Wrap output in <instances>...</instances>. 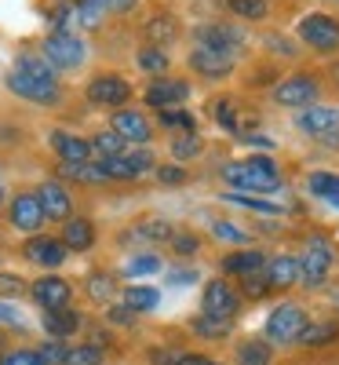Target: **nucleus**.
Masks as SVG:
<instances>
[{
	"mask_svg": "<svg viewBox=\"0 0 339 365\" xmlns=\"http://www.w3.org/2000/svg\"><path fill=\"white\" fill-rule=\"evenodd\" d=\"M88 143H91V154H99L103 161L125 154V139H120L117 132H99L95 139H88Z\"/></svg>",
	"mask_w": 339,
	"mask_h": 365,
	"instance_id": "32",
	"label": "nucleus"
},
{
	"mask_svg": "<svg viewBox=\"0 0 339 365\" xmlns=\"http://www.w3.org/2000/svg\"><path fill=\"white\" fill-rule=\"evenodd\" d=\"M22 256H26L29 263H37V267L55 270V267H63V263H66V245H63L58 237H44V234H37V237H29V241H26Z\"/></svg>",
	"mask_w": 339,
	"mask_h": 365,
	"instance_id": "13",
	"label": "nucleus"
},
{
	"mask_svg": "<svg viewBox=\"0 0 339 365\" xmlns=\"http://www.w3.org/2000/svg\"><path fill=\"white\" fill-rule=\"evenodd\" d=\"M249 143H252V146H259V150H270V146H273L266 135H256V139H249Z\"/></svg>",
	"mask_w": 339,
	"mask_h": 365,
	"instance_id": "58",
	"label": "nucleus"
},
{
	"mask_svg": "<svg viewBox=\"0 0 339 365\" xmlns=\"http://www.w3.org/2000/svg\"><path fill=\"white\" fill-rule=\"evenodd\" d=\"M26 289V282L19 278V274H0V299H11Z\"/></svg>",
	"mask_w": 339,
	"mask_h": 365,
	"instance_id": "48",
	"label": "nucleus"
},
{
	"mask_svg": "<svg viewBox=\"0 0 339 365\" xmlns=\"http://www.w3.org/2000/svg\"><path fill=\"white\" fill-rule=\"evenodd\" d=\"M80 329V314L70 307H58V311H44V332H51L55 340H66Z\"/></svg>",
	"mask_w": 339,
	"mask_h": 365,
	"instance_id": "24",
	"label": "nucleus"
},
{
	"mask_svg": "<svg viewBox=\"0 0 339 365\" xmlns=\"http://www.w3.org/2000/svg\"><path fill=\"white\" fill-rule=\"evenodd\" d=\"M306 311L299 307V303H281V307H273L270 318H266V340L273 344H296L299 340V332L306 329Z\"/></svg>",
	"mask_w": 339,
	"mask_h": 365,
	"instance_id": "2",
	"label": "nucleus"
},
{
	"mask_svg": "<svg viewBox=\"0 0 339 365\" xmlns=\"http://www.w3.org/2000/svg\"><path fill=\"white\" fill-rule=\"evenodd\" d=\"M306 187H311V194H318V197H325L328 205L339 208V175L335 172H314Z\"/></svg>",
	"mask_w": 339,
	"mask_h": 365,
	"instance_id": "28",
	"label": "nucleus"
},
{
	"mask_svg": "<svg viewBox=\"0 0 339 365\" xmlns=\"http://www.w3.org/2000/svg\"><path fill=\"white\" fill-rule=\"evenodd\" d=\"M332 77H335V81H339V63H335V66H332Z\"/></svg>",
	"mask_w": 339,
	"mask_h": 365,
	"instance_id": "59",
	"label": "nucleus"
},
{
	"mask_svg": "<svg viewBox=\"0 0 339 365\" xmlns=\"http://www.w3.org/2000/svg\"><path fill=\"white\" fill-rule=\"evenodd\" d=\"M299 128L311 132V135H328V132H339V110L332 106H306V113H299Z\"/></svg>",
	"mask_w": 339,
	"mask_h": 365,
	"instance_id": "21",
	"label": "nucleus"
},
{
	"mask_svg": "<svg viewBox=\"0 0 339 365\" xmlns=\"http://www.w3.org/2000/svg\"><path fill=\"white\" fill-rule=\"evenodd\" d=\"M106 318H110L113 325H132V322H135V311L120 303V307H110V314H106Z\"/></svg>",
	"mask_w": 339,
	"mask_h": 365,
	"instance_id": "53",
	"label": "nucleus"
},
{
	"mask_svg": "<svg viewBox=\"0 0 339 365\" xmlns=\"http://www.w3.org/2000/svg\"><path fill=\"white\" fill-rule=\"evenodd\" d=\"M339 336V322H306V329L299 332V340L303 347H325Z\"/></svg>",
	"mask_w": 339,
	"mask_h": 365,
	"instance_id": "26",
	"label": "nucleus"
},
{
	"mask_svg": "<svg viewBox=\"0 0 339 365\" xmlns=\"http://www.w3.org/2000/svg\"><path fill=\"white\" fill-rule=\"evenodd\" d=\"M8 91H15L19 99L26 103H37V106H55L58 99H63V91H58V84H44L37 77H26L19 70L8 73Z\"/></svg>",
	"mask_w": 339,
	"mask_h": 365,
	"instance_id": "7",
	"label": "nucleus"
},
{
	"mask_svg": "<svg viewBox=\"0 0 339 365\" xmlns=\"http://www.w3.org/2000/svg\"><path fill=\"white\" fill-rule=\"evenodd\" d=\"M332 263H335V252L325 237H311L306 241V249L299 256V282L306 289H318L325 285V278L332 274Z\"/></svg>",
	"mask_w": 339,
	"mask_h": 365,
	"instance_id": "1",
	"label": "nucleus"
},
{
	"mask_svg": "<svg viewBox=\"0 0 339 365\" xmlns=\"http://www.w3.org/2000/svg\"><path fill=\"white\" fill-rule=\"evenodd\" d=\"M0 347H4V336H0Z\"/></svg>",
	"mask_w": 339,
	"mask_h": 365,
	"instance_id": "61",
	"label": "nucleus"
},
{
	"mask_svg": "<svg viewBox=\"0 0 339 365\" xmlns=\"http://www.w3.org/2000/svg\"><path fill=\"white\" fill-rule=\"evenodd\" d=\"M168 241H172V249H175L179 256H194V252H197V237H194V234H172Z\"/></svg>",
	"mask_w": 339,
	"mask_h": 365,
	"instance_id": "49",
	"label": "nucleus"
},
{
	"mask_svg": "<svg viewBox=\"0 0 339 365\" xmlns=\"http://www.w3.org/2000/svg\"><path fill=\"white\" fill-rule=\"evenodd\" d=\"M190 96L187 81H175V77H161L146 88V106H157V110H175L182 99Z\"/></svg>",
	"mask_w": 339,
	"mask_h": 365,
	"instance_id": "14",
	"label": "nucleus"
},
{
	"mask_svg": "<svg viewBox=\"0 0 339 365\" xmlns=\"http://www.w3.org/2000/svg\"><path fill=\"white\" fill-rule=\"evenodd\" d=\"M190 66H194L201 77H208V81H223V77L234 70V55H226V51H212V48H194Z\"/></svg>",
	"mask_w": 339,
	"mask_h": 365,
	"instance_id": "16",
	"label": "nucleus"
},
{
	"mask_svg": "<svg viewBox=\"0 0 339 365\" xmlns=\"http://www.w3.org/2000/svg\"><path fill=\"white\" fill-rule=\"evenodd\" d=\"M223 175L237 194H270V190L281 187V175H259L249 165H226Z\"/></svg>",
	"mask_w": 339,
	"mask_h": 365,
	"instance_id": "9",
	"label": "nucleus"
},
{
	"mask_svg": "<svg viewBox=\"0 0 339 365\" xmlns=\"http://www.w3.org/2000/svg\"><path fill=\"white\" fill-rule=\"evenodd\" d=\"M88 99L95 103V106H125L132 99V84L125 77H117V73H99V77H91L88 84Z\"/></svg>",
	"mask_w": 339,
	"mask_h": 365,
	"instance_id": "6",
	"label": "nucleus"
},
{
	"mask_svg": "<svg viewBox=\"0 0 339 365\" xmlns=\"http://www.w3.org/2000/svg\"><path fill=\"white\" fill-rule=\"evenodd\" d=\"M157 303H161V292L150 289V285H132V289H125V307H132L135 314L153 311Z\"/></svg>",
	"mask_w": 339,
	"mask_h": 365,
	"instance_id": "27",
	"label": "nucleus"
},
{
	"mask_svg": "<svg viewBox=\"0 0 339 365\" xmlns=\"http://www.w3.org/2000/svg\"><path fill=\"white\" fill-rule=\"evenodd\" d=\"M157 179L165 182V187H179V182H187V172H182L179 165H161L157 168Z\"/></svg>",
	"mask_w": 339,
	"mask_h": 365,
	"instance_id": "50",
	"label": "nucleus"
},
{
	"mask_svg": "<svg viewBox=\"0 0 339 365\" xmlns=\"http://www.w3.org/2000/svg\"><path fill=\"white\" fill-rule=\"evenodd\" d=\"M241 41H244V34L237 26H230V22H204V26H197V48L234 55L241 48Z\"/></svg>",
	"mask_w": 339,
	"mask_h": 365,
	"instance_id": "10",
	"label": "nucleus"
},
{
	"mask_svg": "<svg viewBox=\"0 0 339 365\" xmlns=\"http://www.w3.org/2000/svg\"><path fill=\"white\" fill-rule=\"evenodd\" d=\"M139 66L146 70V73H165L168 70V55H165V48H142L139 51Z\"/></svg>",
	"mask_w": 339,
	"mask_h": 365,
	"instance_id": "38",
	"label": "nucleus"
},
{
	"mask_svg": "<svg viewBox=\"0 0 339 365\" xmlns=\"http://www.w3.org/2000/svg\"><path fill=\"white\" fill-rule=\"evenodd\" d=\"M263 267H266V256L256 249H241V252H230L223 259V270L237 274V278H256V274H263Z\"/></svg>",
	"mask_w": 339,
	"mask_h": 365,
	"instance_id": "22",
	"label": "nucleus"
},
{
	"mask_svg": "<svg viewBox=\"0 0 339 365\" xmlns=\"http://www.w3.org/2000/svg\"><path fill=\"white\" fill-rule=\"evenodd\" d=\"M244 165H249L252 172H259V175H281V172H277V165H273V158H263V154H252Z\"/></svg>",
	"mask_w": 339,
	"mask_h": 365,
	"instance_id": "51",
	"label": "nucleus"
},
{
	"mask_svg": "<svg viewBox=\"0 0 339 365\" xmlns=\"http://www.w3.org/2000/svg\"><path fill=\"white\" fill-rule=\"evenodd\" d=\"M58 241L66 245V252H88L95 245V227H91V220H66V230Z\"/></svg>",
	"mask_w": 339,
	"mask_h": 365,
	"instance_id": "23",
	"label": "nucleus"
},
{
	"mask_svg": "<svg viewBox=\"0 0 339 365\" xmlns=\"http://www.w3.org/2000/svg\"><path fill=\"white\" fill-rule=\"evenodd\" d=\"M135 0H110V11H132Z\"/></svg>",
	"mask_w": 339,
	"mask_h": 365,
	"instance_id": "57",
	"label": "nucleus"
},
{
	"mask_svg": "<svg viewBox=\"0 0 339 365\" xmlns=\"http://www.w3.org/2000/svg\"><path fill=\"white\" fill-rule=\"evenodd\" d=\"M58 175L73 179V182H106L103 165H88V161H80V165H58Z\"/></svg>",
	"mask_w": 339,
	"mask_h": 365,
	"instance_id": "30",
	"label": "nucleus"
},
{
	"mask_svg": "<svg viewBox=\"0 0 339 365\" xmlns=\"http://www.w3.org/2000/svg\"><path fill=\"white\" fill-rule=\"evenodd\" d=\"M63 365H103V347H95V344H80V347H70Z\"/></svg>",
	"mask_w": 339,
	"mask_h": 365,
	"instance_id": "35",
	"label": "nucleus"
},
{
	"mask_svg": "<svg viewBox=\"0 0 339 365\" xmlns=\"http://www.w3.org/2000/svg\"><path fill=\"white\" fill-rule=\"evenodd\" d=\"M190 325H194L197 336H204V340H223V336H230V322H223V318H208V314H201V318H194Z\"/></svg>",
	"mask_w": 339,
	"mask_h": 365,
	"instance_id": "34",
	"label": "nucleus"
},
{
	"mask_svg": "<svg viewBox=\"0 0 339 365\" xmlns=\"http://www.w3.org/2000/svg\"><path fill=\"white\" fill-rule=\"evenodd\" d=\"M0 365H44V358L37 351H4Z\"/></svg>",
	"mask_w": 339,
	"mask_h": 365,
	"instance_id": "45",
	"label": "nucleus"
},
{
	"mask_svg": "<svg viewBox=\"0 0 339 365\" xmlns=\"http://www.w3.org/2000/svg\"><path fill=\"white\" fill-rule=\"evenodd\" d=\"M161 125L165 128H187V132H194V113H187V110H161Z\"/></svg>",
	"mask_w": 339,
	"mask_h": 365,
	"instance_id": "42",
	"label": "nucleus"
},
{
	"mask_svg": "<svg viewBox=\"0 0 339 365\" xmlns=\"http://www.w3.org/2000/svg\"><path fill=\"white\" fill-rule=\"evenodd\" d=\"M8 220L15 230L22 234H37L44 227V212H41V201L37 194H15L11 205H8Z\"/></svg>",
	"mask_w": 339,
	"mask_h": 365,
	"instance_id": "11",
	"label": "nucleus"
},
{
	"mask_svg": "<svg viewBox=\"0 0 339 365\" xmlns=\"http://www.w3.org/2000/svg\"><path fill=\"white\" fill-rule=\"evenodd\" d=\"M212 234L219 237V241H234V245H244V241H249V234H244L237 223H226V220H215L212 223Z\"/></svg>",
	"mask_w": 339,
	"mask_h": 365,
	"instance_id": "40",
	"label": "nucleus"
},
{
	"mask_svg": "<svg viewBox=\"0 0 339 365\" xmlns=\"http://www.w3.org/2000/svg\"><path fill=\"white\" fill-rule=\"evenodd\" d=\"M172 365H219V361H212V358H204V354H190V351H175Z\"/></svg>",
	"mask_w": 339,
	"mask_h": 365,
	"instance_id": "52",
	"label": "nucleus"
},
{
	"mask_svg": "<svg viewBox=\"0 0 339 365\" xmlns=\"http://www.w3.org/2000/svg\"><path fill=\"white\" fill-rule=\"evenodd\" d=\"M84 55H88V48L77 34H51L44 41V63L51 70H77L84 63Z\"/></svg>",
	"mask_w": 339,
	"mask_h": 365,
	"instance_id": "4",
	"label": "nucleus"
},
{
	"mask_svg": "<svg viewBox=\"0 0 339 365\" xmlns=\"http://www.w3.org/2000/svg\"><path fill=\"white\" fill-rule=\"evenodd\" d=\"M226 201H234V205H244V208H252V212H263V216H277V212H281V205L259 201V197H252V194H226Z\"/></svg>",
	"mask_w": 339,
	"mask_h": 365,
	"instance_id": "39",
	"label": "nucleus"
},
{
	"mask_svg": "<svg viewBox=\"0 0 339 365\" xmlns=\"http://www.w3.org/2000/svg\"><path fill=\"white\" fill-rule=\"evenodd\" d=\"M244 292H249L252 299H259V296L266 292V282L259 278V274H256V278H244Z\"/></svg>",
	"mask_w": 339,
	"mask_h": 365,
	"instance_id": "56",
	"label": "nucleus"
},
{
	"mask_svg": "<svg viewBox=\"0 0 339 365\" xmlns=\"http://www.w3.org/2000/svg\"><path fill=\"white\" fill-rule=\"evenodd\" d=\"M132 230H135L139 241H168V237L175 234L165 220H146V223H139V227H132Z\"/></svg>",
	"mask_w": 339,
	"mask_h": 365,
	"instance_id": "36",
	"label": "nucleus"
},
{
	"mask_svg": "<svg viewBox=\"0 0 339 365\" xmlns=\"http://www.w3.org/2000/svg\"><path fill=\"white\" fill-rule=\"evenodd\" d=\"M172 154L175 158H197L201 154V139L190 132V135H179L175 143H172Z\"/></svg>",
	"mask_w": 339,
	"mask_h": 365,
	"instance_id": "44",
	"label": "nucleus"
},
{
	"mask_svg": "<svg viewBox=\"0 0 339 365\" xmlns=\"http://www.w3.org/2000/svg\"><path fill=\"white\" fill-rule=\"evenodd\" d=\"M0 325H19L22 329V314L11 307V303H4V299H0Z\"/></svg>",
	"mask_w": 339,
	"mask_h": 365,
	"instance_id": "54",
	"label": "nucleus"
},
{
	"mask_svg": "<svg viewBox=\"0 0 339 365\" xmlns=\"http://www.w3.org/2000/svg\"><path fill=\"white\" fill-rule=\"evenodd\" d=\"M175 19L172 15H153L150 22H146V37L153 41V48H161L165 41H175Z\"/></svg>",
	"mask_w": 339,
	"mask_h": 365,
	"instance_id": "31",
	"label": "nucleus"
},
{
	"mask_svg": "<svg viewBox=\"0 0 339 365\" xmlns=\"http://www.w3.org/2000/svg\"><path fill=\"white\" fill-rule=\"evenodd\" d=\"M0 205H4V187H0Z\"/></svg>",
	"mask_w": 339,
	"mask_h": 365,
	"instance_id": "60",
	"label": "nucleus"
},
{
	"mask_svg": "<svg viewBox=\"0 0 339 365\" xmlns=\"http://www.w3.org/2000/svg\"><path fill=\"white\" fill-rule=\"evenodd\" d=\"M215 120L226 128V132H237V106L230 103V99H223V103H215Z\"/></svg>",
	"mask_w": 339,
	"mask_h": 365,
	"instance_id": "46",
	"label": "nucleus"
},
{
	"mask_svg": "<svg viewBox=\"0 0 339 365\" xmlns=\"http://www.w3.org/2000/svg\"><path fill=\"white\" fill-rule=\"evenodd\" d=\"M226 4L237 19H266V11H270L266 0H226Z\"/></svg>",
	"mask_w": 339,
	"mask_h": 365,
	"instance_id": "37",
	"label": "nucleus"
},
{
	"mask_svg": "<svg viewBox=\"0 0 339 365\" xmlns=\"http://www.w3.org/2000/svg\"><path fill=\"white\" fill-rule=\"evenodd\" d=\"M110 11V0H73V26L95 29Z\"/></svg>",
	"mask_w": 339,
	"mask_h": 365,
	"instance_id": "25",
	"label": "nucleus"
},
{
	"mask_svg": "<svg viewBox=\"0 0 339 365\" xmlns=\"http://www.w3.org/2000/svg\"><path fill=\"white\" fill-rule=\"evenodd\" d=\"M157 270H161V259L153 256V252L132 256V263H128V274H132V278H142V274H157Z\"/></svg>",
	"mask_w": 339,
	"mask_h": 365,
	"instance_id": "41",
	"label": "nucleus"
},
{
	"mask_svg": "<svg viewBox=\"0 0 339 365\" xmlns=\"http://www.w3.org/2000/svg\"><path fill=\"white\" fill-rule=\"evenodd\" d=\"M197 282V270H172L168 274V285H194Z\"/></svg>",
	"mask_w": 339,
	"mask_h": 365,
	"instance_id": "55",
	"label": "nucleus"
},
{
	"mask_svg": "<svg viewBox=\"0 0 339 365\" xmlns=\"http://www.w3.org/2000/svg\"><path fill=\"white\" fill-rule=\"evenodd\" d=\"M263 282L266 289H288L299 282V259L296 256H273L263 267Z\"/></svg>",
	"mask_w": 339,
	"mask_h": 365,
	"instance_id": "19",
	"label": "nucleus"
},
{
	"mask_svg": "<svg viewBox=\"0 0 339 365\" xmlns=\"http://www.w3.org/2000/svg\"><path fill=\"white\" fill-rule=\"evenodd\" d=\"M318 91H321L318 77H311V73H296V77H288V81H277L273 99L281 103V106H299V110H306V106H314V103H318Z\"/></svg>",
	"mask_w": 339,
	"mask_h": 365,
	"instance_id": "5",
	"label": "nucleus"
},
{
	"mask_svg": "<svg viewBox=\"0 0 339 365\" xmlns=\"http://www.w3.org/2000/svg\"><path fill=\"white\" fill-rule=\"evenodd\" d=\"M146 168H153V158L146 154V150H139V154H120V158L103 161L106 179H139Z\"/></svg>",
	"mask_w": 339,
	"mask_h": 365,
	"instance_id": "18",
	"label": "nucleus"
},
{
	"mask_svg": "<svg viewBox=\"0 0 339 365\" xmlns=\"http://www.w3.org/2000/svg\"><path fill=\"white\" fill-rule=\"evenodd\" d=\"M29 289H33V299L41 303L44 311H58V307H66L70 296H73L70 282H63V278H37Z\"/></svg>",
	"mask_w": 339,
	"mask_h": 365,
	"instance_id": "17",
	"label": "nucleus"
},
{
	"mask_svg": "<svg viewBox=\"0 0 339 365\" xmlns=\"http://www.w3.org/2000/svg\"><path fill=\"white\" fill-rule=\"evenodd\" d=\"M110 132H117L125 143H150V135H153V128H150V120L142 117V113H135V110H128V106H120L117 113H113V128Z\"/></svg>",
	"mask_w": 339,
	"mask_h": 365,
	"instance_id": "15",
	"label": "nucleus"
},
{
	"mask_svg": "<svg viewBox=\"0 0 339 365\" xmlns=\"http://www.w3.org/2000/svg\"><path fill=\"white\" fill-rule=\"evenodd\" d=\"M37 201H41L44 220H55V223H66V220H70V212H73V197H70V190L63 187V182H55V179L41 182Z\"/></svg>",
	"mask_w": 339,
	"mask_h": 365,
	"instance_id": "12",
	"label": "nucleus"
},
{
	"mask_svg": "<svg viewBox=\"0 0 339 365\" xmlns=\"http://www.w3.org/2000/svg\"><path fill=\"white\" fill-rule=\"evenodd\" d=\"M201 307H204V314H208V318H223V322H230V318L237 314V307H241V299H237V292H234L223 278H215V282H208V285H204V299H201Z\"/></svg>",
	"mask_w": 339,
	"mask_h": 365,
	"instance_id": "8",
	"label": "nucleus"
},
{
	"mask_svg": "<svg viewBox=\"0 0 339 365\" xmlns=\"http://www.w3.org/2000/svg\"><path fill=\"white\" fill-rule=\"evenodd\" d=\"M15 70L26 73V77H37V81H44V84H55V70L44 63V55H19Z\"/></svg>",
	"mask_w": 339,
	"mask_h": 365,
	"instance_id": "29",
	"label": "nucleus"
},
{
	"mask_svg": "<svg viewBox=\"0 0 339 365\" xmlns=\"http://www.w3.org/2000/svg\"><path fill=\"white\" fill-rule=\"evenodd\" d=\"M270 347H266V340H244L241 347H237V365H270Z\"/></svg>",
	"mask_w": 339,
	"mask_h": 365,
	"instance_id": "33",
	"label": "nucleus"
},
{
	"mask_svg": "<svg viewBox=\"0 0 339 365\" xmlns=\"http://www.w3.org/2000/svg\"><path fill=\"white\" fill-rule=\"evenodd\" d=\"M299 41L311 44L314 51H339V19L314 11V15H303L299 19Z\"/></svg>",
	"mask_w": 339,
	"mask_h": 365,
	"instance_id": "3",
	"label": "nucleus"
},
{
	"mask_svg": "<svg viewBox=\"0 0 339 365\" xmlns=\"http://www.w3.org/2000/svg\"><path fill=\"white\" fill-rule=\"evenodd\" d=\"M51 150L58 154L63 165H80L91 158V143L80 135H70V132H51Z\"/></svg>",
	"mask_w": 339,
	"mask_h": 365,
	"instance_id": "20",
	"label": "nucleus"
},
{
	"mask_svg": "<svg viewBox=\"0 0 339 365\" xmlns=\"http://www.w3.org/2000/svg\"><path fill=\"white\" fill-rule=\"evenodd\" d=\"M66 351H70V347H66L63 340H51V344H44L37 354L44 358V365H63V361H66Z\"/></svg>",
	"mask_w": 339,
	"mask_h": 365,
	"instance_id": "47",
	"label": "nucleus"
},
{
	"mask_svg": "<svg viewBox=\"0 0 339 365\" xmlns=\"http://www.w3.org/2000/svg\"><path fill=\"white\" fill-rule=\"evenodd\" d=\"M110 292H113V278H110V274H91V278H88V296L91 299H110Z\"/></svg>",
	"mask_w": 339,
	"mask_h": 365,
	"instance_id": "43",
	"label": "nucleus"
}]
</instances>
